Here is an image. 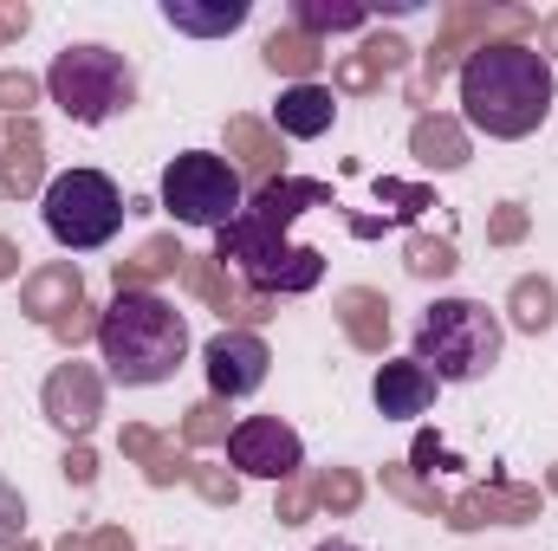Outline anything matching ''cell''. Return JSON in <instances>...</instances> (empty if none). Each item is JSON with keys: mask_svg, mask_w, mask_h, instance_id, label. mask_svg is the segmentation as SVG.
<instances>
[{"mask_svg": "<svg viewBox=\"0 0 558 551\" xmlns=\"http://www.w3.org/2000/svg\"><path fill=\"white\" fill-rule=\"evenodd\" d=\"M305 208H338V201H331V188L312 182V175H279L267 188H254V201L215 234V260H234L260 298L312 292V285L325 279V254L286 241V228H292Z\"/></svg>", "mask_w": 558, "mask_h": 551, "instance_id": "1", "label": "cell"}, {"mask_svg": "<svg viewBox=\"0 0 558 551\" xmlns=\"http://www.w3.org/2000/svg\"><path fill=\"white\" fill-rule=\"evenodd\" d=\"M553 91H558L553 59L539 46L500 39V46H481V52L461 59V111H468L474 131H487L500 143L533 137L553 118Z\"/></svg>", "mask_w": 558, "mask_h": 551, "instance_id": "2", "label": "cell"}, {"mask_svg": "<svg viewBox=\"0 0 558 551\" xmlns=\"http://www.w3.org/2000/svg\"><path fill=\"white\" fill-rule=\"evenodd\" d=\"M98 351H105V364L124 390H149V383H169L182 370L189 325L156 292H118L98 318Z\"/></svg>", "mask_w": 558, "mask_h": 551, "instance_id": "3", "label": "cell"}, {"mask_svg": "<svg viewBox=\"0 0 558 551\" xmlns=\"http://www.w3.org/2000/svg\"><path fill=\"white\" fill-rule=\"evenodd\" d=\"M507 325L481 298H435L416 325V364L435 383H474L500 364Z\"/></svg>", "mask_w": 558, "mask_h": 551, "instance_id": "4", "label": "cell"}, {"mask_svg": "<svg viewBox=\"0 0 558 551\" xmlns=\"http://www.w3.org/2000/svg\"><path fill=\"white\" fill-rule=\"evenodd\" d=\"M46 91L52 105L72 118V124H111L118 111H131L137 98V72L124 52L111 46H65L46 72Z\"/></svg>", "mask_w": 558, "mask_h": 551, "instance_id": "5", "label": "cell"}, {"mask_svg": "<svg viewBox=\"0 0 558 551\" xmlns=\"http://www.w3.org/2000/svg\"><path fill=\"white\" fill-rule=\"evenodd\" d=\"M539 33V13L533 7H487V0H448L441 7V33H435V46L422 52V78H416V98H428L448 72H461V59L468 52H481V46H500V39H513V46H526Z\"/></svg>", "mask_w": 558, "mask_h": 551, "instance_id": "6", "label": "cell"}, {"mask_svg": "<svg viewBox=\"0 0 558 551\" xmlns=\"http://www.w3.org/2000/svg\"><path fill=\"white\" fill-rule=\"evenodd\" d=\"M124 215L131 208H124V195H118V182L105 169H65L59 182H46V228L72 254L105 247L124 228Z\"/></svg>", "mask_w": 558, "mask_h": 551, "instance_id": "7", "label": "cell"}, {"mask_svg": "<svg viewBox=\"0 0 558 551\" xmlns=\"http://www.w3.org/2000/svg\"><path fill=\"white\" fill-rule=\"evenodd\" d=\"M162 208L182 221V228H228L241 215V175L208 156V149H182L169 169H162Z\"/></svg>", "mask_w": 558, "mask_h": 551, "instance_id": "8", "label": "cell"}, {"mask_svg": "<svg viewBox=\"0 0 558 551\" xmlns=\"http://www.w3.org/2000/svg\"><path fill=\"white\" fill-rule=\"evenodd\" d=\"M228 461H234V474H254V480H292L305 467V448L279 415H247L228 434Z\"/></svg>", "mask_w": 558, "mask_h": 551, "instance_id": "9", "label": "cell"}, {"mask_svg": "<svg viewBox=\"0 0 558 551\" xmlns=\"http://www.w3.org/2000/svg\"><path fill=\"white\" fill-rule=\"evenodd\" d=\"M39 409L46 421L59 428V434H72V441H85L92 428H98V415H105V377L92 370V364H59L52 377H46V390H39Z\"/></svg>", "mask_w": 558, "mask_h": 551, "instance_id": "10", "label": "cell"}, {"mask_svg": "<svg viewBox=\"0 0 558 551\" xmlns=\"http://www.w3.org/2000/svg\"><path fill=\"white\" fill-rule=\"evenodd\" d=\"M202 364H208V390H215L221 403H234V396H254V390L267 383L274 351H267L254 331H215V338L202 344Z\"/></svg>", "mask_w": 558, "mask_h": 551, "instance_id": "11", "label": "cell"}, {"mask_svg": "<svg viewBox=\"0 0 558 551\" xmlns=\"http://www.w3.org/2000/svg\"><path fill=\"white\" fill-rule=\"evenodd\" d=\"M533 519H539V487H520V480H487V487H468L461 500H448V526L454 532L533 526Z\"/></svg>", "mask_w": 558, "mask_h": 551, "instance_id": "12", "label": "cell"}, {"mask_svg": "<svg viewBox=\"0 0 558 551\" xmlns=\"http://www.w3.org/2000/svg\"><path fill=\"white\" fill-rule=\"evenodd\" d=\"M182 285L195 292V298H208L215 311H221V325L228 331H254V325H267L274 318V298H260V292H241L221 260H208V254H189L182 260Z\"/></svg>", "mask_w": 558, "mask_h": 551, "instance_id": "13", "label": "cell"}, {"mask_svg": "<svg viewBox=\"0 0 558 551\" xmlns=\"http://www.w3.org/2000/svg\"><path fill=\"white\" fill-rule=\"evenodd\" d=\"M39 188H46V131L33 118H7V131H0V195L33 201Z\"/></svg>", "mask_w": 558, "mask_h": 551, "instance_id": "14", "label": "cell"}, {"mask_svg": "<svg viewBox=\"0 0 558 551\" xmlns=\"http://www.w3.org/2000/svg\"><path fill=\"white\" fill-rule=\"evenodd\" d=\"M85 305V273L72 267V260H52V267H33V273L20 279V311L33 318V325H59L65 311H78Z\"/></svg>", "mask_w": 558, "mask_h": 551, "instance_id": "15", "label": "cell"}, {"mask_svg": "<svg viewBox=\"0 0 558 551\" xmlns=\"http://www.w3.org/2000/svg\"><path fill=\"white\" fill-rule=\"evenodd\" d=\"M410 39H397V33H377V39H364L357 52H344L338 65H331V85L338 91H351V98H364V91H377L397 65H410Z\"/></svg>", "mask_w": 558, "mask_h": 551, "instance_id": "16", "label": "cell"}, {"mask_svg": "<svg viewBox=\"0 0 558 551\" xmlns=\"http://www.w3.org/2000/svg\"><path fill=\"white\" fill-rule=\"evenodd\" d=\"M435 390H441V383L422 370L416 357H403V364H377V383H371V396H377V415H384V421H410V415H428Z\"/></svg>", "mask_w": 558, "mask_h": 551, "instance_id": "17", "label": "cell"}, {"mask_svg": "<svg viewBox=\"0 0 558 551\" xmlns=\"http://www.w3.org/2000/svg\"><path fill=\"white\" fill-rule=\"evenodd\" d=\"M331 311H338L344 338H351L364 357H384V344H390V298H384V292H371V285H344V292L331 298Z\"/></svg>", "mask_w": 558, "mask_h": 551, "instance_id": "18", "label": "cell"}, {"mask_svg": "<svg viewBox=\"0 0 558 551\" xmlns=\"http://www.w3.org/2000/svg\"><path fill=\"white\" fill-rule=\"evenodd\" d=\"M228 156H234V175H247V182H279V162H286V149H279V131L274 124H260V118H228Z\"/></svg>", "mask_w": 558, "mask_h": 551, "instance_id": "19", "label": "cell"}, {"mask_svg": "<svg viewBox=\"0 0 558 551\" xmlns=\"http://www.w3.org/2000/svg\"><path fill=\"white\" fill-rule=\"evenodd\" d=\"M118 448L143 467V480H149V487H175V480H189V454H182L169 434L143 428V421H131V428L118 434Z\"/></svg>", "mask_w": 558, "mask_h": 551, "instance_id": "20", "label": "cell"}, {"mask_svg": "<svg viewBox=\"0 0 558 551\" xmlns=\"http://www.w3.org/2000/svg\"><path fill=\"white\" fill-rule=\"evenodd\" d=\"M410 156H416L422 169H441V175H448V169H468V156H474V149H468L461 118H441V111L428 118V111H422L416 131H410Z\"/></svg>", "mask_w": 558, "mask_h": 551, "instance_id": "21", "label": "cell"}, {"mask_svg": "<svg viewBox=\"0 0 558 551\" xmlns=\"http://www.w3.org/2000/svg\"><path fill=\"white\" fill-rule=\"evenodd\" d=\"M331 118H338V105H331L325 85H292V91L279 98V111H274V131L279 137H325Z\"/></svg>", "mask_w": 558, "mask_h": 551, "instance_id": "22", "label": "cell"}, {"mask_svg": "<svg viewBox=\"0 0 558 551\" xmlns=\"http://www.w3.org/2000/svg\"><path fill=\"white\" fill-rule=\"evenodd\" d=\"M182 260H189V254H182V241H175V234H156V241H143L131 260H118L111 279H118V292H149L156 279L182 273Z\"/></svg>", "mask_w": 558, "mask_h": 551, "instance_id": "23", "label": "cell"}, {"mask_svg": "<svg viewBox=\"0 0 558 551\" xmlns=\"http://www.w3.org/2000/svg\"><path fill=\"white\" fill-rule=\"evenodd\" d=\"M507 318H513V331H526V338L553 331L558 325V285L546 273L513 279V292H507Z\"/></svg>", "mask_w": 558, "mask_h": 551, "instance_id": "24", "label": "cell"}, {"mask_svg": "<svg viewBox=\"0 0 558 551\" xmlns=\"http://www.w3.org/2000/svg\"><path fill=\"white\" fill-rule=\"evenodd\" d=\"M162 20L175 33H195V39H221L247 20V0H215V7H195V0H162Z\"/></svg>", "mask_w": 558, "mask_h": 551, "instance_id": "25", "label": "cell"}, {"mask_svg": "<svg viewBox=\"0 0 558 551\" xmlns=\"http://www.w3.org/2000/svg\"><path fill=\"white\" fill-rule=\"evenodd\" d=\"M260 59H267L274 72H286V78H299V85H312V72L325 65V46H318L312 33H299V26H279V33H267V46H260Z\"/></svg>", "mask_w": 558, "mask_h": 551, "instance_id": "26", "label": "cell"}, {"mask_svg": "<svg viewBox=\"0 0 558 551\" xmlns=\"http://www.w3.org/2000/svg\"><path fill=\"white\" fill-rule=\"evenodd\" d=\"M371 13L357 7V0H292V26L299 33H312V39H325V33H357Z\"/></svg>", "mask_w": 558, "mask_h": 551, "instance_id": "27", "label": "cell"}, {"mask_svg": "<svg viewBox=\"0 0 558 551\" xmlns=\"http://www.w3.org/2000/svg\"><path fill=\"white\" fill-rule=\"evenodd\" d=\"M312 500L331 513V519H351L364 506V474L357 467H318L312 474Z\"/></svg>", "mask_w": 558, "mask_h": 551, "instance_id": "28", "label": "cell"}, {"mask_svg": "<svg viewBox=\"0 0 558 551\" xmlns=\"http://www.w3.org/2000/svg\"><path fill=\"white\" fill-rule=\"evenodd\" d=\"M384 493L403 500V506H416L422 519H448V500L435 493V480H422V474H410V467H384Z\"/></svg>", "mask_w": 558, "mask_h": 551, "instance_id": "29", "label": "cell"}, {"mask_svg": "<svg viewBox=\"0 0 558 551\" xmlns=\"http://www.w3.org/2000/svg\"><path fill=\"white\" fill-rule=\"evenodd\" d=\"M234 434V415L221 396H208V403H195V409H182V441L189 448H221Z\"/></svg>", "mask_w": 558, "mask_h": 551, "instance_id": "30", "label": "cell"}, {"mask_svg": "<svg viewBox=\"0 0 558 551\" xmlns=\"http://www.w3.org/2000/svg\"><path fill=\"white\" fill-rule=\"evenodd\" d=\"M403 267L410 279H448L461 260H454V241H435V234H410L403 241Z\"/></svg>", "mask_w": 558, "mask_h": 551, "instance_id": "31", "label": "cell"}, {"mask_svg": "<svg viewBox=\"0 0 558 551\" xmlns=\"http://www.w3.org/2000/svg\"><path fill=\"white\" fill-rule=\"evenodd\" d=\"M189 487L208 500V506H241V474L228 467H208V461H189Z\"/></svg>", "mask_w": 558, "mask_h": 551, "instance_id": "32", "label": "cell"}, {"mask_svg": "<svg viewBox=\"0 0 558 551\" xmlns=\"http://www.w3.org/2000/svg\"><path fill=\"white\" fill-rule=\"evenodd\" d=\"M526 228H533L526 201H500V208L487 215V241H494V247H520V241H526Z\"/></svg>", "mask_w": 558, "mask_h": 551, "instance_id": "33", "label": "cell"}, {"mask_svg": "<svg viewBox=\"0 0 558 551\" xmlns=\"http://www.w3.org/2000/svg\"><path fill=\"white\" fill-rule=\"evenodd\" d=\"M377 201H390L397 221H410V215H422V208H435L428 188H416V182H390V175H377Z\"/></svg>", "mask_w": 558, "mask_h": 551, "instance_id": "34", "label": "cell"}, {"mask_svg": "<svg viewBox=\"0 0 558 551\" xmlns=\"http://www.w3.org/2000/svg\"><path fill=\"white\" fill-rule=\"evenodd\" d=\"M39 105V78L33 72H0V111L7 118H33Z\"/></svg>", "mask_w": 558, "mask_h": 551, "instance_id": "35", "label": "cell"}, {"mask_svg": "<svg viewBox=\"0 0 558 551\" xmlns=\"http://www.w3.org/2000/svg\"><path fill=\"white\" fill-rule=\"evenodd\" d=\"M312 506H318V500H312V480H299V474H292V480H279V506H274L279 526H305V513H312Z\"/></svg>", "mask_w": 558, "mask_h": 551, "instance_id": "36", "label": "cell"}, {"mask_svg": "<svg viewBox=\"0 0 558 551\" xmlns=\"http://www.w3.org/2000/svg\"><path fill=\"white\" fill-rule=\"evenodd\" d=\"M441 467H461V461L448 454V441H441L435 428H422L416 448H410V474H441Z\"/></svg>", "mask_w": 558, "mask_h": 551, "instance_id": "37", "label": "cell"}, {"mask_svg": "<svg viewBox=\"0 0 558 551\" xmlns=\"http://www.w3.org/2000/svg\"><path fill=\"white\" fill-rule=\"evenodd\" d=\"M52 551H137L124 526H98V532H65Z\"/></svg>", "mask_w": 558, "mask_h": 551, "instance_id": "38", "label": "cell"}, {"mask_svg": "<svg viewBox=\"0 0 558 551\" xmlns=\"http://www.w3.org/2000/svg\"><path fill=\"white\" fill-rule=\"evenodd\" d=\"M98 318H105V311H92V305H78V311H65V318L52 325V338H59L65 351H78L85 338H98Z\"/></svg>", "mask_w": 558, "mask_h": 551, "instance_id": "39", "label": "cell"}, {"mask_svg": "<svg viewBox=\"0 0 558 551\" xmlns=\"http://www.w3.org/2000/svg\"><path fill=\"white\" fill-rule=\"evenodd\" d=\"M20 532H26V500L0 480V551H13L20 546Z\"/></svg>", "mask_w": 558, "mask_h": 551, "instance_id": "40", "label": "cell"}, {"mask_svg": "<svg viewBox=\"0 0 558 551\" xmlns=\"http://www.w3.org/2000/svg\"><path fill=\"white\" fill-rule=\"evenodd\" d=\"M59 467H65V480H72V487H92V480H98V454H92L85 441H72Z\"/></svg>", "mask_w": 558, "mask_h": 551, "instance_id": "41", "label": "cell"}, {"mask_svg": "<svg viewBox=\"0 0 558 551\" xmlns=\"http://www.w3.org/2000/svg\"><path fill=\"white\" fill-rule=\"evenodd\" d=\"M26 26H33V7L26 0H0V46H13Z\"/></svg>", "mask_w": 558, "mask_h": 551, "instance_id": "42", "label": "cell"}, {"mask_svg": "<svg viewBox=\"0 0 558 551\" xmlns=\"http://www.w3.org/2000/svg\"><path fill=\"white\" fill-rule=\"evenodd\" d=\"M539 52H546V59H558V13H546V20H539Z\"/></svg>", "mask_w": 558, "mask_h": 551, "instance_id": "43", "label": "cell"}, {"mask_svg": "<svg viewBox=\"0 0 558 551\" xmlns=\"http://www.w3.org/2000/svg\"><path fill=\"white\" fill-rule=\"evenodd\" d=\"M20 260H26V254H20V247H13V241L0 234V279H13V273H20Z\"/></svg>", "mask_w": 558, "mask_h": 551, "instance_id": "44", "label": "cell"}, {"mask_svg": "<svg viewBox=\"0 0 558 551\" xmlns=\"http://www.w3.org/2000/svg\"><path fill=\"white\" fill-rule=\"evenodd\" d=\"M312 551H357V546H344V539H331V546H312Z\"/></svg>", "mask_w": 558, "mask_h": 551, "instance_id": "45", "label": "cell"}, {"mask_svg": "<svg viewBox=\"0 0 558 551\" xmlns=\"http://www.w3.org/2000/svg\"><path fill=\"white\" fill-rule=\"evenodd\" d=\"M546 487H553V493H558V467H553V474H546Z\"/></svg>", "mask_w": 558, "mask_h": 551, "instance_id": "46", "label": "cell"}, {"mask_svg": "<svg viewBox=\"0 0 558 551\" xmlns=\"http://www.w3.org/2000/svg\"><path fill=\"white\" fill-rule=\"evenodd\" d=\"M13 551H39V546H26V539H20V546H13Z\"/></svg>", "mask_w": 558, "mask_h": 551, "instance_id": "47", "label": "cell"}]
</instances>
